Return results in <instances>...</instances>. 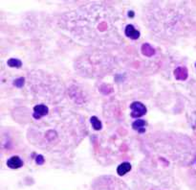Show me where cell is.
<instances>
[{
  "label": "cell",
  "instance_id": "14",
  "mask_svg": "<svg viewBox=\"0 0 196 190\" xmlns=\"http://www.w3.org/2000/svg\"><path fill=\"white\" fill-rule=\"evenodd\" d=\"M195 66H196V63H195Z\"/></svg>",
  "mask_w": 196,
  "mask_h": 190
},
{
  "label": "cell",
  "instance_id": "13",
  "mask_svg": "<svg viewBox=\"0 0 196 190\" xmlns=\"http://www.w3.org/2000/svg\"><path fill=\"white\" fill-rule=\"evenodd\" d=\"M128 15H129V17H133V15H134V14H133V12H129V14H128Z\"/></svg>",
  "mask_w": 196,
  "mask_h": 190
},
{
  "label": "cell",
  "instance_id": "4",
  "mask_svg": "<svg viewBox=\"0 0 196 190\" xmlns=\"http://www.w3.org/2000/svg\"><path fill=\"white\" fill-rule=\"evenodd\" d=\"M7 166L11 169H18L23 166V161L19 157L14 156L7 160Z\"/></svg>",
  "mask_w": 196,
  "mask_h": 190
},
{
  "label": "cell",
  "instance_id": "12",
  "mask_svg": "<svg viewBox=\"0 0 196 190\" xmlns=\"http://www.w3.org/2000/svg\"><path fill=\"white\" fill-rule=\"evenodd\" d=\"M36 164H38V165L43 164L44 163V157H43V156H42V155H38V156L36 157Z\"/></svg>",
  "mask_w": 196,
  "mask_h": 190
},
{
  "label": "cell",
  "instance_id": "2",
  "mask_svg": "<svg viewBox=\"0 0 196 190\" xmlns=\"http://www.w3.org/2000/svg\"><path fill=\"white\" fill-rule=\"evenodd\" d=\"M49 112V108L47 106H45V105H36V106H34V119H40L41 117H43V116L47 115V113Z\"/></svg>",
  "mask_w": 196,
  "mask_h": 190
},
{
  "label": "cell",
  "instance_id": "8",
  "mask_svg": "<svg viewBox=\"0 0 196 190\" xmlns=\"http://www.w3.org/2000/svg\"><path fill=\"white\" fill-rule=\"evenodd\" d=\"M141 50H142V53L147 57H151L155 54V50L153 49L152 46L148 43H144L143 45H142Z\"/></svg>",
  "mask_w": 196,
  "mask_h": 190
},
{
  "label": "cell",
  "instance_id": "7",
  "mask_svg": "<svg viewBox=\"0 0 196 190\" xmlns=\"http://www.w3.org/2000/svg\"><path fill=\"white\" fill-rule=\"evenodd\" d=\"M131 170V164L129 162H122L117 168V173L119 176H124Z\"/></svg>",
  "mask_w": 196,
  "mask_h": 190
},
{
  "label": "cell",
  "instance_id": "10",
  "mask_svg": "<svg viewBox=\"0 0 196 190\" xmlns=\"http://www.w3.org/2000/svg\"><path fill=\"white\" fill-rule=\"evenodd\" d=\"M7 64L9 65L10 67H15V68H19L22 66V61L18 59H10L8 60Z\"/></svg>",
  "mask_w": 196,
  "mask_h": 190
},
{
  "label": "cell",
  "instance_id": "9",
  "mask_svg": "<svg viewBox=\"0 0 196 190\" xmlns=\"http://www.w3.org/2000/svg\"><path fill=\"white\" fill-rule=\"evenodd\" d=\"M90 122L92 124V127L94 128V130L96 131H99L102 128V122L99 121V119L97 117V116H92L90 118Z\"/></svg>",
  "mask_w": 196,
  "mask_h": 190
},
{
  "label": "cell",
  "instance_id": "5",
  "mask_svg": "<svg viewBox=\"0 0 196 190\" xmlns=\"http://www.w3.org/2000/svg\"><path fill=\"white\" fill-rule=\"evenodd\" d=\"M174 76L177 80H181V81H185L187 78V69L185 66H180L177 67L174 70Z\"/></svg>",
  "mask_w": 196,
  "mask_h": 190
},
{
  "label": "cell",
  "instance_id": "6",
  "mask_svg": "<svg viewBox=\"0 0 196 190\" xmlns=\"http://www.w3.org/2000/svg\"><path fill=\"white\" fill-rule=\"evenodd\" d=\"M145 126H147V122H145V120L139 119V120H136V121H134L132 123L133 130L137 131L138 133H140V134H144L145 131V129H144Z\"/></svg>",
  "mask_w": 196,
  "mask_h": 190
},
{
  "label": "cell",
  "instance_id": "3",
  "mask_svg": "<svg viewBox=\"0 0 196 190\" xmlns=\"http://www.w3.org/2000/svg\"><path fill=\"white\" fill-rule=\"evenodd\" d=\"M124 33H125V36L128 37L129 38H131V40H138L141 36V33L131 24L126 25Z\"/></svg>",
  "mask_w": 196,
  "mask_h": 190
},
{
  "label": "cell",
  "instance_id": "1",
  "mask_svg": "<svg viewBox=\"0 0 196 190\" xmlns=\"http://www.w3.org/2000/svg\"><path fill=\"white\" fill-rule=\"evenodd\" d=\"M130 108H131V116L134 118H139L141 116L144 115L147 113V107L144 106L143 103L135 101L130 105Z\"/></svg>",
  "mask_w": 196,
  "mask_h": 190
},
{
  "label": "cell",
  "instance_id": "11",
  "mask_svg": "<svg viewBox=\"0 0 196 190\" xmlns=\"http://www.w3.org/2000/svg\"><path fill=\"white\" fill-rule=\"evenodd\" d=\"M24 84H25V78H23V77L17 78L14 81V86L18 87V88H21L23 86H24Z\"/></svg>",
  "mask_w": 196,
  "mask_h": 190
}]
</instances>
